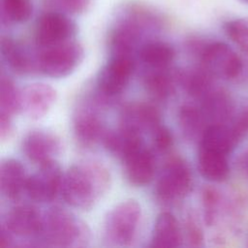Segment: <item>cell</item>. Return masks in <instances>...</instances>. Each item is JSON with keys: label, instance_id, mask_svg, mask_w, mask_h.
Masks as SVG:
<instances>
[{"label": "cell", "instance_id": "6da1fadb", "mask_svg": "<svg viewBox=\"0 0 248 248\" xmlns=\"http://www.w3.org/2000/svg\"><path fill=\"white\" fill-rule=\"evenodd\" d=\"M109 170L100 161L84 160L72 165L63 174L61 195L77 209L89 210L108 191Z\"/></svg>", "mask_w": 248, "mask_h": 248}, {"label": "cell", "instance_id": "7a4b0ae2", "mask_svg": "<svg viewBox=\"0 0 248 248\" xmlns=\"http://www.w3.org/2000/svg\"><path fill=\"white\" fill-rule=\"evenodd\" d=\"M88 226L72 212L54 206L43 213L39 245L51 247H84L90 241Z\"/></svg>", "mask_w": 248, "mask_h": 248}, {"label": "cell", "instance_id": "3957f363", "mask_svg": "<svg viewBox=\"0 0 248 248\" xmlns=\"http://www.w3.org/2000/svg\"><path fill=\"white\" fill-rule=\"evenodd\" d=\"M141 220L140 204L126 200L114 205L104 221V239L109 246H130L138 235Z\"/></svg>", "mask_w": 248, "mask_h": 248}, {"label": "cell", "instance_id": "277c9868", "mask_svg": "<svg viewBox=\"0 0 248 248\" xmlns=\"http://www.w3.org/2000/svg\"><path fill=\"white\" fill-rule=\"evenodd\" d=\"M83 55L81 45L73 40L40 47L36 53L37 72L52 78H65L78 68Z\"/></svg>", "mask_w": 248, "mask_h": 248}, {"label": "cell", "instance_id": "5b68a950", "mask_svg": "<svg viewBox=\"0 0 248 248\" xmlns=\"http://www.w3.org/2000/svg\"><path fill=\"white\" fill-rule=\"evenodd\" d=\"M193 176L187 162L171 157L165 164L154 188L156 200L164 205L182 201L192 190Z\"/></svg>", "mask_w": 248, "mask_h": 248}, {"label": "cell", "instance_id": "8992f818", "mask_svg": "<svg viewBox=\"0 0 248 248\" xmlns=\"http://www.w3.org/2000/svg\"><path fill=\"white\" fill-rule=\"evenodd\" d=\"M135 65L134 56L110 55L97 76V97L107 101L121 94L132 78Z\"/></svg>", "mask_w": 248, "mask_h": 248}, {"label": "cell", "instance_id": "52a82bcc", "mask_svg": "<svg viewBox=\"0 0 248 248\" xmlns=\"http://www.w3.org/2000/svg\"><path fill=\"white\" fill-rule=\"evenodd\" d=\"M201 66L214 78L232 79L238 77L243 64L240 57L225 43L212 42L203 45L199 51Z\"/></svg>", "mask_w": 248, "mask_h": 248}, {"label": "cell", "instance_id": "ba28073f", "mask_svg": "<svg viewBox=\"0 0 248 248\" xmlns=\"http://www.w3.org/2000/svg\"><path fill=\"white\" fill-rule=\"evenodd\" d=\"M101 101H84L75 110L73 115V131L78 142L84 147H92L101 142L107 133L99 111Z\"/></svg>", "mask_w": 248, "mask_h": 248}, {"label": "cell", "instance_id": "9c48e42d", "mask_svg": "<svg viewBox=\"0 0 248 248\" xmlns=\"http://www.w3.org/2000/svg\"><path fill=\"white\" fill-rule=\"evenodd\" d=\"M43 228V213L28 204H20L11 208L2 219L1 229L13 238L18 237L33 241L39 245ZM15 243V242H14Z\"/></svg>", "mask_w": 248, "mask_h": 248}, {"label": "cell", "instance_id": "30bf717a", "mask_svg": "<svg viewBox=\"0 0 248 248\" xmlns=\"http://www.w3.org/2000/svg\"><path fill=\"white\" fill-rule=\"evenodd\" d=\"M63 172L56 160L39 165L33 174L28 175L25 194L36 202H49L61 192Z\"/></svg>", "mask_w": 248, "mask_h": 248}, {"label": "cell", "instance_id": "8fae6325", "mask_svg": "<svg viewBox=\"0 0 248 248\" xmlns=\"http://www.w3.org/2000/svg\"><path fill=\"white\" fill-rule=\"evenodd\" d=\"M76 32L75 22L66 15L57 11H49L38 18L34 38L39 47H45L72 40Z\"/></svg>", "mask_w": 248, "mask_h": 248}, {"label": "cell", "instance_id": "7c38bea8", "mask_svg": "<svg viewBox=\"0 0 248 248\" xmlns=\"http://www.w3.org/2000/svg\"><path fill=\"white\" fill-rule=\"evenodd\" d=\"M21 148L29 161L42 165L55 160L61 152L62 143L54 133L45 129H35L25 135Z\"/></svg>", "mask_w": 248, "mask_h": 248}, {"label": "cell", "instance_id": "4fadbf2b", "mask_svg": "<svg viewBox=\"0 0 248 248\" xmlns=\"http://www.w3.org/2000/svg\"><path fill=\"white\" fill-rule=\"evenodd\" d=\"M57 100V91L49 84L34 82L20 89V111L38 120L46 116Z\"/></svg>", "mask_w": 248, "mask_h": 248}, {"label": "cell", "instance_id": "5bb4252c", "mask_svg": "<svg viewBox=\"0 0 248 248\" xmlns=\"http://www.w3.org/2000/svg\"><path fill=\"white\" fill-rule=\"evenodd\" d=\"M121 162L124 175L131 185L142 187L154 178L156 169L154 151L145 143L128 153Z\"/></svg>", "mask_w": 248, "mask_h": 248}, {"label": "cell", "instance_id": "9a60e30c", "mask_svg": "<svg viewBox=\"0 0 248 248\" xmlns=\"http://www.w3.org/2000/svg\"><path fill=\"white\" fill-rule=\"evenodd\" d=\"M159 110L146 103H131L125 106L120 113V126L143 134H150L161 124Z\"/></svg>", "mask_w": 248, "mask_h": 248}, {"label": "cell", "instance_id": "2e32d148", "mask_svg": "<svg viewBox=\"0 0 248 248\" xmlns=\"http://www.w3.org/2000/svg\"><path fill=\"white\" fill-rule=\"evenodd\" d=\"M200 108L208 125L227 123L233 114L232 99L223 89L212 88L201 99Z\"/></svg>", "mask_w": 248, "mask_h": 248}, {"label": "cell", "instance_id": "e0dca14e", "mask_svg": "<svg viewBox=\"0 0 248 248\" xmlns=\"http://www.w3.org/2000/svg\"><path fill=\"white\" fill-rule=\"evenodd\" d=\"M28 175L24 166L16 159L6 158L0 166V187L3 197L16 201L25 193Z\"/></svg>", "mask_w": 248, "mask_h": 248}, {"label": "cell", "instance_id": "ac0fdd59", "mask_svg": "<svg viewBox=\"0 0 248 248\" xmlns=\"http://www.w3.org/2000/svg\"><path fill=\"white\" fill-rule=\"evenodd\" d=\"M173 214L161 212L154 223L150 246L156 248H175L182 245L183 232Z\"/></svg>", "mask_w": 248, "mask_h": 248}, {"label": "cell", "instance_id": "d6986e66", "mask_svg": "<svg viewBox=\"0 0 248 248\" xmlns=\"http://www.w3.org/2000/svg\"><path fill=\"white\" fill-rule=\"evenodd\" d=\"M1 55L6 65L17 75L37 72L36 55H31L24 46L11 38H2Z\"/></svg>", "mask_w": 248, "mask_h": 248}, {"label": "cell", "instance_id": "ffe728a7", "mask_svg": "<svg viewBox=\"0 0 248 248\" xmlns=\"http://www.w3.org/2000/svg\"><path fill=\"white\" fill-rule=\"evenodd\" d=\"M179 84V71L168 68L150 69L144 76L143 85L146 92L157 100L168 99Z\"/></svg>", "mask_w": 248, "mask_h": 248}, {"label": "cell", "instance_id": "44dd1931", "mask_svg": "<svg viewBox=\"0 0 248 248\" xmlns=\"http://www.w3.org/2000/svg\"><path fill=\"white\" fill-rule=\"evenodd\" d=\"M102 143L111 155L122 160L128 153L143 144L142 135L120 126L113 131H107Z\"/></svg>", "mask_w": 248, "mask_h": 248}, {"label": "cell", "instance_id": "7402d4cb", "mask_svg": "<svg viewBox=\"0 0 248 248\" xmlns=\"http://www.w3.org/2000/svg\"><path fill=\"white\" fill-rule=\"evenodd\" d=\"M239 142L231 125L210 124L200 139V147L211 149L228 155Z\"/></svg>", "mask_w": 248, "mask_h": 248}, {"label": "cell", "instance_id": "603a6c76", "mask_svg": "<svg viewBox=\"0 0 248 248\" xmlns=\"http://www.w3.org/2000/svg\"><path fill=\"white\" fill-rule=\"evenodd\" d=\"M198 169L202 177L212 182H222L230 173L227 155L203 147L199 148Z\"/></svg>", "mask_w": 248, "mask_h": 248}, {"label": "cell", "instance_id": "cb8c5ba5", "mask_svg": "<svg viewBox=\"0 0 248 248\" xmlns=\"http://www.w3.org/2000/svg\"><path fill=\"white\" fill-rule=\"evenodd\" d=\"M139 57L150 69L168 68L175 57V50L168 43L150 41L140 46Z\"/></svg>", "mask_w": 248, "mask_h": 248}, {"label": "cell", "instance_id": "d4e9b609", "mask_svg": "<svg viewBox=\"0 0 248 248\" xmlns=\"http://www.w3.org/2000/svg\"><path fill=\"white\" fill-rule=\"evenodd\" d=\"M177 120L183 136L190 140H200L208 126L200 106L192 104H185L179 108Z\"/></svg>", "mask_w": 248, "mask_h": 248}, {"label": "cell", "instance_id": "484cf974", "mask_svg": "<svg viewBox=\"0 0 248 248\" xmlns=\"http://www.w3.org/2000/svg\"><path fill=\"white\" fill-rule=\"evenodd\" d=\"M213 78L201 65L191 70L179 71V84L188 95L200 100L213 88Z\"/></svg>", "mask_w": 248, "mask_h": 248}, {"label": "cell", "instance_id": "4316f807", "mask_svg": "<svg viewBox=\"0 0 248 248\" xmlns=\"http://www.w3.org/2000/svg\"><path fill=\"white\" fill-rule=\"evenodd\" d=\"M20 111V89L13 79L2 74L0 81V114L13 117Z\"/></svg>", "mask_w": 248, "mask_h": 248}, {"label": "cell", "instance_id": "83f0119b", "mask_svg": "<svg viewBox=\"0 0 248 248\" xmlns=\"http://www.w3.org/2000/svg\"><path fill=\"white\" fill-rule=\"evenodd\" d=\"M31 0H2V16L11 23H22L32 15Z\"/></svg>", "mask_w": 248, "mask_h": 248}, {"label": "cell", "instance_id": "f1b7e54d", "mask_svg": "<svg viewBox=\"0 0 248 248\" xmlns=\"http://www.w3.org/2000/svg\"><path fill=\"white\" fill-rule=\"evenodd\" d=\"M224 31L228 38L244 53L248 54V18L227 21Z\"/></svg>", "mask_w": 248, "mask_h": 248}, {"label": "cell", "instance_id": "f546056e", "mask_svg": "<svg viewBox=\"0 0 248 248\" xmlns=\"http://www.w3.org/2000/svg\"><path fill=\"white\" fill-rule=\"evenodd\" d=\"M220 193L212 187H205L202 192L203 219L207 226H212L217 218L220 205Z\"/></svg>", "mask_w": 248, "mask_h": 248}, {"label": "cell", "instance_id": "4dcf8cb0", "mask_svg": "<svg viewBox=\"0 0 248 248\" xmlns=\"http://www.w3.org/2000/svg\"><path fill=\"white\" fill-rule=\"evenodd\" d=\"M183 232L190 246L200 247L203 244V233L196 215L189 211L184 220Z\"/></svg>", "mask_w": 248, "mask_h": 248}, {"label": "cell", "instance_id": "1f68e13d", "mask_svg": "<svg viewBox=\"0 0 248 248\" xmlns=\"http://www.w3.org/2000/svg\"><path fill=\"white\" fill-rule=\"evenodd\" d=\"M151 139V145L152 150L154 152L162 153L168 151L172 143H173V138L171 132L169 130L167 126L164 124H159L150 134Z\"/></svg>", "mask_w": 248, "mask_h": 248}, {"label": "cell", "instance_id": "d6a6232c", "mask_svg": "<svg viewBox=\"0 0 248 248\" xmlns=\"http://www.w3.org/2000/svg\"><path fill=\"white\" fill-rule=\"evenodd\" d=\"M89 2L90 0H51L54 6L71 14L82 13L89 5Z\"/></svg>", "mask_w": 248, "mask_h": 248}, {"label": "cell", "instance_id": "836d02e7", "mask_svg": "<svg viewBox=\"0 0 248 248\" xmlns=\"http://www.w3.org/2000/svg\"><path fill=\"white\" fill-rule=\"evenodd\" d=\"M237 137L238 140L240 141L243 138L248 135V109L242 110L239 112L230 124Z\"/></svg>", "mask_w": 248, "mask_h": 248}, {"label": "cell", "instance_id": "e575fe53", "mask_svg": "<svg viewBox=\"0 0 248 248\" xmlns=\"http://www.w3.org/2000/svg\"><path fill=\"white\" fill-rule=\"evenodd\" d=\"M14 125H13V117L0 114V137L1 140L4 141L10 139L11 135L13 134Z\"/></svg>", "mask_w": 248, "mask_h": 248}, {"label": "cell", "instance_id": "d590c367", "mask_svg": "<svg viewBox=\"0 0 248 248\" xmlns=\"http://www.w3.org/2000/svg\"><path fill=\"white\" fill-rule=\"evenodd\" d=\"M239 167L248 177V151H246L240 158H239Z\"/></svg>", "mask_w": 248, "mask_h": 248}, {"label": "cell", "instance_id": "8d00e7d4", "mask_svg": "<svg viewBox=\"0 0 248 248\" xmlns=\"http://www.w3.org/2000/svg\"><path fill=\"white\" fill-rule=\"evenodd\" d=\"M242 2H245V3H248V0H241Z\"/></svg>", "mask_w": 248, "mask_h": 248}]
</instances>
